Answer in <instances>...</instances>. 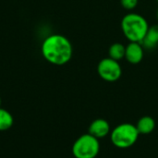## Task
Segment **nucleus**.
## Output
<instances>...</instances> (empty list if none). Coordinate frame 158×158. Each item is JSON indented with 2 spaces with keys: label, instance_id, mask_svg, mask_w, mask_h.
<instances>
[{
  "label": "nucleus",
  "instance_id": "1",
  "mask_svg": "<svg viewBox=\"0 0 158 158\" xmlns=\"http://www.w3.org/2000/svg\"><path fill=\"white\" fill-rule=\"evenodd\" d=\"M44 58L56 66H63L70 61L73 56V46L70 41L62 34L47 36L41 47Z\"/></svg>",
  "mask_w": 158,
  "mask_h": 158
},
{
  "label": "nucleus",
  "instance_id": "2",
  "mask_svg": "<svg viewBox=\"0 0 158 158\" xmlns=\"http://www.w3.org/2000/svg\"><path fill=\"white\" fill-rule=\"evenodd\" d=\"M149 27L146 19L139 13L129 12L121 19V31L129 42L142 43Z\"/></svg>",
  "mask_w": 158,
  "mask_h": 158
},
{
  "label": "nucleus",
  "instance_id": "3",
  "mask_svg": "<svg viewBox=\"0 0 158 158\" xmlns=\"http://www.w3.org/2000/svg\"><path fill=\"white\" fill-rule=\"evenodd\" d=\"M110 141L112 144L119 149H128L133 146L140 136L136 125L131 123H121L111 130Z\"/></svg>",
  "mask_w": 158,
  "mask_h": 158
},
{
  "label": "nucleus",
  "instance_id": "4",
  "mask_svg": "<svg viewBox=\"0 0 158 158\" xmlns=\"http://www.w3.org/2000/svg\"><path fill=\"white\" fill-rule=\"evenodd\" d=\"M100 152V142L90 133L80 136L72 145L75 158H95Z\"/></svg>",
  "mask_w": 158,
  "mask_h": 158
},
{
  "label": "nucleus",
  "instance_id": "5",
  "mask_svg": "<svg viewBox=\"0 0 158 158\" xmlns=\"http://www.w3.org/2000/svg\"><path fill=\"white\" fill-rule=\"evenodd\" d=\"M97 73L99 77L107 82H115L122 76V68L119 61L110 57H105L97 65Z\"/></svg>",
  "mask_w": 158,
  "mask_h": 158
},
{
  "label": "nucleus",
  "instance_id": "6",
  "mask_svg": "<svg viewBox=\"0 0 158 158\" xmlns=\"http://www.w3.org/2000/svg\"><path fill=\"white\" fill-rule=\"evenodd\" d=\"M144 56V48L141 43L130 42L126 45L125 49V59L132 64L137 65L141 63Z\"/></svg>",
  "mask_w": 158,
  "mask_h": 158
},
{
  "label": "nucleus",
  "instance_id": "7",
  "mask_svg": "<svg viewBox=\"0 0 158 158\" xmlns=\"http://www.w3.org/2000/svg\"><path fill=\"white\" fill-rule=\"evenodd\" d=\"M111 132V127L107 120L104 118H97L94 120L88 129V133L97 138L98 140L106 138Z\"/></svg>",
  "mask_w": 158,
  "mask_h": 158
},
{
  "label": "nucleus",
  "instance_id": "8",
  "mask_svg": "<svg viewBox=\"0 0 158 158\" xmlns=\"http://www.w3.org/2000/svg\"><path fill=\"white\" fill-rule=\"evenodd\" d=\"M142 45L146 49H154L158 45V24H155L149 27L143 40L142 41Z\"/></svg>",
  "mask_w": 158,
  "mask_h": 158
},
{
  "label": "nucleus",
  "instance_id": "9",
  "mask_svg": "<svg viewBox=\"0 0 158 158\" xmlns=\"http://www.w3.org/2000/svg\"><path fill=\"white\" fill-rule=\"evenodd\" d=\"M136 128H137L140 134L147 135V134L152 133L155 131L156 121L152 117L144 116V117H142L138 120V122L136 124Z\"/></svg>",
  "mask_w": 158,
  "mask_h": 158
},
{
  "label": "nucleus",
  "instance_id": "10",
  "mask_svg": "<svg viewBox=\"0 0 158 158\" xmlns=\"http://www.w3.org/2000/svg\"><path fill=\"white\" fill-rule=\"evenodd\" d=\"M125 49L126 46L123 45V44L114 43L108 49V57L117 61H120L125 58Z\"/></svg>",
  "mask_w": 158,
  "mask_h": 158
},
{
  "label": "nucleus",
  "instance_id": "11",
  "mask_svg": "<svg viewBox=\"0 0 158 158\" xmlns=\"http://www.w3.org/2000/svg\"><path fill=\"white\" fill-rule=\"evenodd\" d=\"M14 124V118L6 109L0 107V131H8Z\"/></svg>",
  "mask_w": 158,
  "mask_h": 158
},
{
  "label": "nucleus",
  "instance_id": "12",
  "mask_svg": "<svg viewBox=\"0 0 158 158\" xmlns=\"http://www.w3.org/2000/svg\"><path fill=\"white\" fill-rule=\"evenodd\" d=\"M139 0H120L121 6L126 9V10H133L137 5H138Z\"/></svg>",
  "mask_w": 158,
  "mask_h": 158
},
{
  "label": "nucleus",
  "instance_id": "13",
  "mask_svg": "<svg viewBox=\"0 0 158 158\" xmlns=\"http://www.w3.org/2000/svg\"><path fill=\"white\" fill-rule=\"evenodd\" d=\"M1 104H2V100H1V97H0V107H1Z\"/></svg>",
  "mask_w": 158,
  "mask_h": 158
},
{
  "label": "nucleus",
  "instance_id": "14",
  "mask_svg": "<svg viewBox=\"0 0 158 158\" xmlns=\"http://www.w3.org/2000/svg\"><path fill=\"white\" fill-rule=\"evenodd\" d=\"M156 16H157V19H158V10H157V13H156Z\"/></svg>",
  "mask_w": 158,
  "mask_h": 158
},
{
  "label": "nucleus",
  "instance_id": "15",
  "mask_svg": "<svg viewBox=\"0 0 158 158\" xmlns=\"http://www.w3.org/2000/svg\"><path fill=\"white\" fill-rule=\"evenodd\" d=\"M156 2H157V3H158V0H156Z\"/></svg>",
  "mask_w": 158,
  "mask_h": 158
}]
</instances>
